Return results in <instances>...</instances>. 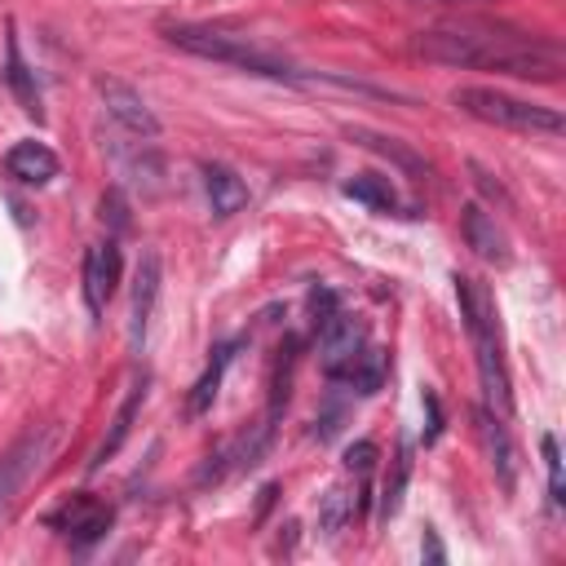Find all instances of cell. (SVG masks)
I'll use <instances>...</instances> for the list:
<instances>
[{
  "label": "cell",
  "mask_w": 566,
  "mask_h": 566,
  "mask_svg": "<svg viewBox=\"0 0 566 566\" xmlns=\"http://www.w3.org/2000/svg\"><path fill=\"white\" fill-rule=\"evenodd\" d=\"M371 464H376V442L371 438H358V442L345 447V469L349 473H367Z\"/></svg>",
  "instance_id": "obj_27"
},
{
  "label": "cell",
  "mask_w": 566,
  "mask_h": 566,
  "mask_svg": "<svg viewBox=\"0 0 566 566\" xmlns=\"http://www.w3.org/2000/svg\"><path fill=\"white\" fill-rule=\"evenodd\" d=\"M102 221H106L115 234H124V230L133 226V217H128V199H124L119 186H111V190L102 195Z\"/></svg>",
  "instance_id": "obj_25"
},
{
  "label": "cell",
  "mask_w": 566,
  "mask_h": 566,
  "mask_svg": "<svg viewBox=\"0 0 566 566\" xmlns=\"http://www.w3.org/2000/svg\"><path fill=\"white\" fill-rule=\"evenodd\" d=\"M473 420H478V442H482V451H486V460H491L500 486L513 491V486H517V447H513V438H509V429H504V416H495L491 407H478Z\"/></svg>",
  "instance_id": "obj_10"
},
{
  "label": "cell",
  "mask_w": 566,
  "mask_h": 566,
  "mask_svg": "<svg viewBox=\"0 0 566 566\" xmlns=\"http://www.w3.org/2000/svg\"><path fill=\"white\" fill-rule=\"evenodd\" d=\"M539 451H544V464H548V491H553V504H562L566 491H562V455H557V438L544 433V438H539Z\"/></svg>",
  "instance_id": "obj_26"
},
{
  "label": "cell",
  "mask_w": 566,
  "mask_h": 566,
  "mask_svg": "<svg viewBox=\"0 0 566 566\" xmlns=\"http://www.w3.org/2000/svg\"><path fill=\"white\" fill-rule=\"evenodd\" d=\"M292 367H296V336H287L279 345V358H274V389H270V420L283 411L287 402V389H292Z\"/></svg>",
  "instance_id": "obj_24"
},
{
  "label": "cell",
  "mask_w": 566,
  "mask_h": 566,
  "mask_svg": "<svg viewBox=\"0 0 566 566\" xmlns=\"http://www.w3.org/2000/svg\"><path fill=\"white\" fill-rule=\"evenodd\" d=\"M57 155L44 146V142H13L4 150V172L18 177L22 186H49L57 177Z\"/></svg>",
  "instance_id": "obj_12"
},
{
  "label": "cell",
  "mask_w": 566,
  "mask_h": 566,
  "mask_svg": "<svg viewBox=\"0 0 566 566\" xmlns=\"http://www.w3.org/2000/svg\"><path fill=\"white\" fill-rule=\"evenodd\" d=\"M159 252L146 248L142 261H137V279H133V310H128V340L137 345L146 336V323H150V310H155V296H159Z\"/></svg>",
  "instance_id": "obj_14"
},
{
  "label": "cell",
  "mask_w": 566,
  "mask_h": 566,
  "mask_svg": "<svg viewBox=\"0 0 566 566\" xmlns=\"http://www.w3.org/2000/svg\"><path fill=\"white\" fill-rule=\"evenodd\" d=\"M340 310V301H336V292L332 287H314L310 292V314H314V327L327 318V314H336Z\"/></svg>",
  "instance_id": "obj_28"
},
{
  "label": "cell",
  "mask_w": 566,
  "mask_h": 566,
  "mask_svg": "<svg viewBox=\"0 0 566 566\" xmlns=\"http://www.w3.org/2000/svg\"><path fill=\"white\" fill-rule=\"evenodd\" d=\"M4 80H9L13 97L22 102V111L40 119V88H35V75H31V66H27L22 49H18V35H13V27H9V40H4Z\"/></svg>",
  "instance_id": "obj_16"
},
{
  "label": "cell",
  "mask_w": 566,
  "mask_h": 566,
  "mask_svg": "<svg viewBox=\"0 0 566 566\" xmlns=\"http://www.w3.org/2000/svg\"><path fill=\"white\" fill-rule=\"evenodd\" d=\"M363 345H367V323L358 314H345V310L327 314L318 323V358L327 380H340V371L363 354Z\"/></svg>",
  "instance_id": "obj_6"
},
{
  "label": "cell",
  "mask_w": 566,
  "mask_h": 566,
  "mask_svg": "<svg viewBox=\"0 0 566 566\" xmlns=\"http://www.w3.org/2000/svg\"><path fill=\"white\" fill-rule=\"evenodd\" d=\"M111 159H115L119 177H128L137 190H146V195H155V190H159L164 164H159V155H155L146 142H142V146H133V150H124L119 142H111Z\"/></svg>",
  "instance_id": "obj_15"
},
{
  "label": "cell",
  "mask_w": 566,
  "mask_h": 566,
  "mask_svg": "<svg viewBox=\"0 0 566 566\" xmlns=\"http://www.w3.org/2000/svg\"><path fill=\"white\" fill-rule=\"evenodd\" d=\"M451 106H460L464 115L482 119V124H495V128H517V133H544V137H557L566 128V119L553 111V106H539V102H526V97H513V93H500V88H482V84H464L451 93Z\"/></svg>",
  "instance_id": "obj_4"
},
{
  "label": "cell",
  "mask_w": 566,
  "mask_h": 566,
  "mask_svg": "<svg viewBox=\"0 0 566 566\" xmlns=\"http://www.w3.org/2000/svg\"><path fill=\"white\" fill-rule=\"evenodd\" d=\"M385 367H389V358H385V349H371V345H363V354L340 371V385H349L354 394H376L380 385H385Z\"/></svg>",
  "instance_id": "obj_18"
},
{
  "label": "cell",
  "mask_w": 566,
  "mask_h": 566,
  "mask_svg": "<svg viewBox=\"0 0 566 566\" xmlns=\"http://www.w3.org/2000/svg\"><path fill=\"white\" fill-rule=\"evenodd\" d=\"M97 97H102V111L124 133H133L142 142H155L159 137V119H155V111L142 102V93L133 84H124V80H97Z\"/></svg>",
  "instance_id": "obj_7"
},
{
  "label": "cell",
  "mask_w": 566,
  "mask_h": 566,
  "mask_svg": "<svg viewBox=\"0 0 566 566\" xmlns=\"http://www.w3.org/2000/svg\"><path fill=\"white\" fill-rule=\"evenodd\" d=\"M424 411H429V429H424V442H433L442 433V407H438V394L424 389Z\"/></svg>",
  "instance_id": "obj_29"
},
{
  "label": "cell",
  "mask_w": 566,
  "mask_h": 566,
  "mask_svg": "<svg viewBox=\"0 0 566 566\" xmlns=\"http://www.w3.org/2000/svg\"><path fill=\"white\" fill-rule=\"evenodd\" d=\"M407 478H411V442H402V447H398V455H394V473L385 478V495H380V522H389V517L398 513L402 491H407Z\"/></svg>",
  "instance_id": "obj_23"
},
{
  "label": "cell",
  "mask_w": 566,
  "mask_h": 566,
  "mask_svg": "<svg viewBox=\"0 0 566 566\" xmlns=\"http://www.w3.org/2000/svg\"><path fill=\"white\" fill-rule=\"evenodd\" d=\"M345 199L371 208V212H394L398 208V195L389 186V177H376V172H358L345 181Z\"/></svg>",
  "instance_id": "obj_19"
},
{
  "label": "cell",
  "mask_w": 566,
  "mask_h": 566,
  "mask_svg": "<svg viewBox=\"0 0 566 566\" xmlns=\"http://www.w3.org/2000/svg\"><path fill=\"white\" fill-rule=\"evenodd\" d=\"M119 270H124V261H119V248H115V239H106V243H93L88 252H84V301H88V314L97 318L102 310H106V301L115 296V287H119Z\"/></svg>",
  "instance_id": "obj_9"
},
{
  "label": "cell",
  "mask_w": 566,
  "mask_h": 566,
  "mask_svg": "<svg viewBox=\"0 0 566 566\" xmlns=\"http://www.w3.org/2000/svg\"><path fill=\"white\" fill-rule=\"evenodd\" d=\"M460 234H464V243H469L482 261H495V265L509 261L504 230L495 226V217H491L482 203H464V208H460Z\"/></svg>",
  "instance_id": "obj_11"
},
{
  "label": "cell",
  "mask_w": 566,
  "mask_h": 566,
  "mask_svg": "<svg viewBox=\"0 0 566 566\" xmlns=\"http://www.w3.org/2000/svg\"><path fill=\"white\" fill-rule=\"evenodd\" d=\"M164 40L177 44L181 53L221 62V66H239L248 75H265V80H305L287 57H279L274 49L256 44L252 35L226 31V27H208V22H172L164 27Z\"/></svg>",
  "instance_id": "obj_3"
},
{
  "label": "cell",
  "mask_w": 566,
  "mask_h": 566,
  "mask_svg": "<svg viewBox=\"0 0 566 566\" xmlns=\"http://www.w3.org/2000/svg\"><path fill=\"white\" fill-rule=\"evenodd\" d=\"M203 195H208V208L217 221L248 208V181L226 164H203Z\"/></svg>",
  "instance_id": "obj_13"
},
{
  "label": "cell",
  "mask_w": 566,
  "mask_h": 566,
  "mask_svg": "<svg viewBox=\"0 0 566 566\" xmlns=\"http://www.w3.org/2000/svg\"><path fill=\"white\" fill-rule=\"evenodd\" d=\"M230 358H234V345H221V349L212 354L208 371L195 380V394H190V416H203V411L212 407V398H217V389H221V371L230 367Z\"/></svg>",
  "instance_id": "obj_22"
},
{
  "label": "cell",
  "mask_w": 566,
  "mask_h": 566,
  "mask_svg": "<svg viewBox=\"0 0 566 566\" xmlns=\"http://www.w3.org/2000/svg\"><path fill=\"white\" fill-rule=\"evenodd\" d=\"M57 447V424H40V429H27L4 455H0V509H9L22 486L44 469V460L53 455Z\"/></svg>",
  "instance_id": "obj_5"
},
{
  "label": "cell",
  "mask_w": 566,
  "mask_h": 566,
  "mask_svg": "<svg viewBox=\"0 0 566 566\" xmlns=\"http://www.w3.org/2000/svg\"><path fill=\"white\" fill-rule=\"evenodd\" d=\"M455 301H460V318L478 349V380H482L486 407L495 416H509L513 389H509V367H504V349H500V314H495L491 287L473 274H455Z\"/></svg>",
  "instance_id": "obj_2"
},
{
  "label": "cell",
  "mask_w": 566,
  "mask_h": 566,
  "mask_svg": "<svg viewBox=\"0 0 566 566\" xmlns=\"http://www.w3.org/2000/svg\"><path fill=\"white\" fill-rule=\"evenodd\" d=\"M424 557L429 562H442V544L433 539V531H424Z\"/></svg>",
  "instance_id": "obj_30"
},
{
  "label": "cell",
  "mask_w": 566,
  "mask_h": 566,
  "mask_svg": "<svg viewBox=\"0 0 566 566\" xmlns=\"http://www.w3.org/2000/svg\"><path fill=\"white\" fill-rule=\"evenodd\" d=\"M142 398H146V380L142 385H133V394L124 398V407L115 411V420H111V433L102 438V447L93 451V469H102L119 447H124V438H128V429H133V416H137V407H142Z\"/></svg>",
  "instance_id": "obj_20"
},
{
  "label": "cell",
  "mask_w": 566,
  "mask_h": 566,
  "mask_svg": "<svg viewBox=\"0 0 566 566\" xmlns=\"http://www.w3.org/2000/svg\"><path fill=\"white\" fill-rule=\"evenodd\" d=\"M416 49L429 62L442 66H460V71H495V75H513V80H539L553 84L562 80V44L531 35V31H513L504 22H442L416 35Z\"/></svg>",
  "instance_id": "obj_1"
},
{
  "label": "cell",
  "mask_w": 566,
  "mask_h": 566,
  "mask_svg": "<svg viewBox=\"0 0 566 566\" xmlns=\"http://www.w3.org/2000/svg\"><path fill=\"white\" fill-rule=\"evenodd\" d=\"M349 142H358V146L371 150V155H385L389 164H398V168L411 172V177H424V172H429L424 159H420L416 150H407V146L394 142V137H380V133H371V128H349Z\"/></svg>",
  "instance_id": "obj_17"
},
{
  "label": "cell",
  "mask_w": 566,
  "mask_h": 566,
  "mask_svg": "<svg viewBox=\"0 0 566 566\" xmlns=\"http://www.w3.org/2000/svg\"><path fill=\"white\" fill-rule=\"evenodd\" d=\"M349 522H354V495H349V486H327L318 495V531L327 539H336Z\"/></svg>",
  "instance_id": "obj_21"
},
{
  "label": "cell",
  "mask_w": 566,
  "mask_h": 566,
  "mask_svg": "<svg viewBox=\"0 0 566 566\" xmlns=\"http://www.w3.org/2000/svg\"><path fill=\"white\" fill-rule=\"evenodd\" d=\"M71 544H93V539H102L106 531H111V522H115V513H111V504H102V500H93V495H71L53 517H49Z\"/></svg>",
  "instance_id": "obj_8"
},
{
  "label": "cell",
  "mask_w": 566,
  "mask_h": 566,
  "mask_svg": "<svg viewBox=\"0 0 566 566\" xmlns=\"http://www.w3.org/2000/svg\"><path fill=\"white\" fill-rule=\"evenodd\" d=\"M447 4H451V0H447Z\"/></svg>",
  "instance_id": "obj_31"
}]
</instances>
